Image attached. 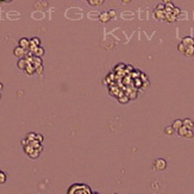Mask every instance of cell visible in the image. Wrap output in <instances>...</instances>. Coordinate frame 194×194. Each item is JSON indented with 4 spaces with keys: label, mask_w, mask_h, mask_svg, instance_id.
<instances>
[{
    "label": "cell",
    "mask_w": 194,
    "mask_h": 194,
    "mask_svg": "<svg viewBox=\"0 0 194 194\" xmlns=\"http://www.w3.org/2000/svg\"><path fill=\"white\" fill-rule=\"evenodd\" d=\"M36 135H37V133H35V132H30L28 136H26V138H28L29 141H34V139H36Z\"/></svg>",
    "instance_id": "cell-22"
},
{
    "label": "cell",
    "mask_w": 194,
    "mask_h": 194,
    "mask_svg": "<svg viewBox=\"0 0 194 194\" xmlns=\"http://www.w3.org/2000/svg\"><path fill=\"white\" fill-rule=\"evenodd\" d=\"M164 9H166V5H164V4H160V5L156 6V10H158V11H164Z\"/></svg>",
    "instance_id": "cell-24"
},
{
    "label": "cell",
    "mask_w": 194,
    "mask_h": 194,
    "mask_svg": "<svg viewBox=\"0 0 194 194\" xmlns=\"http://www.w3.org/2000/svg\"><path fill=\"white\" fill-rule=\"evenodd\" d=\"M24 70H25V73H26L28 75H32L34 73H36V68H35V66L32 64V63H29Z\"/></svg>",
    "instance_id": "cell-7"
},
{
    "label": "cell",
    "mask_w": 194,
    "mask_h": 194,
    "mask_svg": "<svg viewBox=\"0 0 194 194\" xmlns=\"http://www.w3.org/2000/svg\"><path fill=\"white\" fill-rule=\"evenodd\" d=\"M110 19H111V15H110L108 12H102L101 14L99 15V20L101 23H107L110 22Z\"/></svg>",
    "instance_id": "cell-5"
},
{
    "label": "cell",
    "mask_w": 194,
    "mask_h": 194,
    "mask_svg": "<svg viewBox=\"0 0 194 194\" xmlns=\"http://www.w3.org/2000/svg\"><path fill=\"white\" fill-rule=\"evenodd\" d=\"M174 131H175V130H174V127L173 126H167L166 129H164V133H166V135H173V133H174Z\"/></svg>",
    "instance_id": "cell-19"
},
{
    "label": "cell",
    "mask_w": 194,
    "mask_h": 194,
    "mask_svg": "<svg viewBox=\"0 0 194 194\" xmlns=\"http://www.w3.org/2000/svg\"><path fill=\"white\" fill-rule=\"evenodd\" d=\"M34 55H35V56H38V57H42V56L44 55V49L42 48V46H38L37 50L35 51Z\"/></svg>",
    "instance_id": "cell-15"
},
{
    "label": "cell",
    "mask_w": 194,
    "mask_h": 194,
    "mask_svg": "<svg viewBox=\"0 0 194 194\" xmlns=\"http://www.w3.org/2000/svg\"><path fill=\"white\" fill-rule=\"evenodd\" d=\"M142 80H147V76H145V74H142Z\"/></svg>",
    "instance_id": "cell-32"
},
{
    "label": "cell",
    "mask_w": 194,
    "mask_h": 194,
    "mask_svg": "<svg viewBox=\"0 0 194 194\" xmlns=\"http://www.w3.org/2000/svg\"><path fill=\"white\" fill-rule=\"evenodd\" d=\"M122 1H123L124 4H129L130 1H131V0H122Z\"/></svg>",
    "instance_id": "cell-31"
},
{
    "label": "cell",
    "mask_w": 194,
    "mask_h": 194,
    "mask_svg": "<svg viewBox=\"0 0 194 194\" xmlns=\"http://www.w3.org/2000/svg\"><path fill=\"white\" fill-rule=\"evenodd\" d=\"M3 88H4V86H3V83H1V82H0V91H1V90H3Z\"/></svg>",
    "instance_id": "cell-33"
},
{
    "label": "cell",
    "mask_w": 194,
    "mask_h": 194,
    "mask_svg": "<svg viewBox=\"0 0 194 194\" xmlns=\"http://www.w3.org/2000/svg\"><path fill=\"white\" fill-rule=\"evenodd\" d=\"M67 193L68 194H92V189L87 185L75 183V185L69 187Z\"/></svg>",
    "instance_id": "cell-1"
},
{
    "label": "cell",
    "mask_w": 194,
    "mask_h": 194,
    "mask_svg": "<svg viewBox=\"0 0 194 194\" xmlns=\"http://www.w3.org/2000/svg\"><path fill=\"white\" fill-rule=\"evenodd\" d=\"M30 42H31V43H34V44H36V45H41V41H39V38H37V37L31 38Z\"/></svg>",
    "instance_id": "cell-23"
},
{
    "label": "cell",
    "mask_w": 194,
    "mask_h": 194,
    "mask_svg": "<svg viewBox=\"0 0 194 194\" xmlns=\"http://www.w3.org/2000/svg\"><path fill=\"white\" fill-rule=\"evenodd\" d=\"M19 46H22L23 49L25 50H29V46H30V39H28V38H20L19 39Z\"/></svg>",
    "instance_id": "cell-4"
},
{
    "label": "cell",
    "mask_w": 194,
    "mask_h": 194,
    "mask_svg": "<svg viewBox=\"0 0 194 194\" xmlns=\"http://www.w3.org/2000/svg\"><path fill=\"white\" fill-rule=\"evenodd\" d=\"M110 15H111V18H116V11L114 10H111V11H108Z\"/></svg>",
    "instance_id": "cell-28"
},
{
    "label": "cell",
    "mask_w": 194,
    "mask_h": 194,
    "mask_svg": "<svg viewBox=\"0 0 194 194\" xmlns=\"http://www.w3.org/2000/svg\"><path fill=\"white\" fill-rule=\"evenodd\" d=\"M13 55L17 56V57H19V59H22V57H25V55H26V50L23 49L22 46H17L14 50H13Z\"/></svg>",
    "instance_id": "cell-3"
},
{
    "label": "cell",
    "mask_w": 194,
    "mask_h": 194,
    "mask_svg": "<svg viewBox=\"0 0 194 194\" xmlns=\"http://www.w3.org/2000/svg\"><path fill=\"white\" fill-rule=\"evenodd\" d=\"M182 43L185 44L186 46H189V45H194V38L193 37H183L182 38V41H181Z\"/></svg>",
    "instance_id": "cell-9"
},
{
    "label": "cell",
    "mask_w": 194,
    "mask_h": 194,
    "mask_svg": "<svg viewBox=\"0 0 194 194\" xmlns=\"http://www.w3.org/2000/svg\"><path fill=\"white\" fill-rule=\"evenodd\" d=\"M154 14H155V18L160 19V20L166 18V11H158V10H155Z\"/></svg>",
    "instance_id": "cell-10"
},
{
    "label": "cell",
    "mask_w": 194,
    "mask_h": 194,
    "mask_svg": "<svg viewBox=\"0 0 194 194\" xmlns=\"http://www.w3.org/2000/svg\"><path fill=\"white\" fill-rule=\"evenodd\" d=\"M182 123H183V125H185L187 129H193V127H194L193 120L189 119V118H186V119H183V120H182Z\"/></svg>",
    "instance_id": "cell-11"
},
{
    "label": "cell",
    "mask_w": 194,
    "mask_h": 194,
    "mask_svg": "<svg viewBox=\"0 0 194 194\" xmlns=\"http://www.w3.org/2000/svg\"><path fill=\"white\" fill-rule=\"evenodd\" d=\"M42 71H43V66H39V67L36 68V73H38V74H42Z\"/></svg>",
    "instance_id": "cell-26"
},
{
    "label": "cell",
    "mask_w": 194,
    "mask_h": 194,
    "mask_svg": "<svg viewBox=\"0 0 194 194\" xmlns=\"http://www.w3.org/2000/svg\"><path fill=\"white\" fill-rule=\"evenodd\" d=\"M193 136H194V132L192 131V129H188L186 135H185V137L186 138H193Z\"/></svg>",
    "instance_id": "cell-21"
},
{
    "label": "cell",
    "mask_w": 194,
    "mask_h": 194,
    "mask_svg": "<svg viewBox=\"0 0 194 194\" xmlns=\"http://www.w3.org/2000/svg\"><path fill=\"white\" fill-rule=\"evenodd\" d=\"M177 50H179V51L181 52V54H183V52H185V50H186V45L181 42V43H180L179 45H177Z\"/></svg>",
    "instance_id": "cell-20"
},
{
    "label": "cell",
    "mask_w": 194,
    "mask_h": 194,
    "mask_svg": "<svg viewBox=\"0 0 194 194\" xmlns=\"http://www.w3.org/2000/svg\"><path fill=\"white\" fill-rule=\"evenodd\" d=\"M34 150H35V148H34V147H32L31 144H28V145H25V147H24V151H25V152H26L28 155H30Z\"/></svg>",
    "instance_id": "cell-18"
},
{
    "label": "cell",
    "mask_w": 194,
    "mask_h": 194,
    "mask_svg": "<svg viewBox=\"0 0 194 194\" xmlns=\"http://www.w3.org/2000/svg\"><path fill=\"white\" fill-rule=\"evenodd\" d=\"M187 127L185 126V125H182L181 127H180L179 130H177V133H179V136H182V137H185V135H186V132H187Z\"/></svg>",
    "instance_id": "cell-16"
},
{
    "label": "cell",
    "mask_w": 194,
    "mask_h": 194,
    "mask_svg": "<svg viewBox=\"0 0 194 194\" xmlns=\"http://www.w3.org/2000/svg\"><path fill=\"white\" fill-rule=\"evenodd\" d=\"M182 125H183V123H182V120H180V119H176L175 122L173 123V125H172V126L174 127V130H175V131H177V130H179L180 127L182 126Z\"/></svg>",
    "instance_id": "cell-12"
},
{
    "label": "cell",
    "mask_w": 194,
    "mask_h": 194,
    "mask_svg": "<svg viewBox=\"0 0 194 194\" xmlns=\"http://www.w3.org/2000/svg\"><path fill=\"white\" fill-rule=\"evenodd\" d=\"M173 14L174 15H176V17H177V14H180V10L177 9V7H174V9H173Z\"/></svg>",
    "instance_id": "cell-25"
},
{
    "label": "cell",
    "mask_w": 194,
    "mask_h": 194,
    "mask_svg": "<svg viewBox=\"0 0 194 194\" xmlns=\"http://www.w3.org/2000/svg\"><path fill=\"white\" fill-rule=\"evenodd\" d=\"M152 168H154L155 170H164L167 168L166 160H163V158H158V160H156L154 166H152Z\"/></svg>",
    "instance_id": "cell-2"
},
{
    "label": "cell",
    "mask_w": 194,
    "mask_h": 194,
    "mask_svg": "<svg viewBox=\"0 0 194 194\" xmlns=\"http://www.w3.org/2000/svg\"><path fill=\"white\" fill-rule=\"evenodd\" d=\"M0 99H1V94H0Z\"/></svg>",
    "instance_id": "cell-34"
},
{
    "label": "cell",
    "mask_w": 194,
    "mask_h": 194,
    "mask_svg": "<svg viewBox=\"0 0 194 194\" xmlns=\"http://www.w3.org/2000/svg\"><path fill=\"white\" fill-rule=\"evenodd\" d=\"M28 64H29V61L25 59V57H22V59L18 61V68L19 69H23V70H24Z\"/></svg>",
    "instance_id": "cell-8"
},
{
    "label": "cell",
    "mask_w": 194,
    "mask_h": 194,
    "mask_svg": "<svg viewBox=\"0 0 194 194\" xmlns=\"http://www.w3.org/2000/svg\"><path fill=\"white\" fill-rule=\"evenodd\" d=\"M7 1H11V0H7Z\"/></svg>",
    "instance_id": "cell-35"
},
{
    "label": "cell",
    "mask_w": 194,
    "mask_h": 194,
    "mask_svg": "<svg viewBox=\"0 0 194 194\" xmlns=\"http://www.w3.org/2000/svg\"><path fill=\"white\" fill-rule=\"evenodd\" d=\"M87 1H88V4L92 5V6H100V5L104 4L105 0H87Z\"/></svg>",
    "instance_id": "cell-13"
},
{
    "label": "cell",
    "mask_w": 194,
    "mask_h": 194,
    "mask_svg": "<svg viewBox=\"0 0 194 194\" xmlns=\"http://www.w3.org/2000/svg\"><path fill=\"white\" fill-rule=\"evenodd\" d=\"M130 100V98L127 95H120L119 98H118V101L120 102V104H127Z\"/></svg>",
    "instance_id": "cell-14"
},
{
    "label": "cell",
    "mask_w": 194,
    "mask_h": 194,
    "mask_svg": "<svg viewBox=\"0 0 194 194\" xmlns=\"http://www.w3.org/2000/svg\"><path fill=\"white\" fill-rule=\"evenodd\" d=\"M6 180H7L6 174H5L4 172H1V170H0V185H4V183L6 182Z\"/></svg>",
    "instance_id": "cell-17"
},
{
    "label": "cell",
    "mask_w": 194,
    "mask_h": 194,
    "mask_svg": "<svg viewBox=\"0 0 194 194\" xmlns=\"http://www.w3.org/2000/svg\"><path fill=\"white\" fill-rule=\"evenodd\" d=\"M183 55L187 56V57H192V56H194V45L186 46V50H185V52H183Z\"/></svg>",
    "instance_id": "cell-6"
},
{
    "label": "cell",
    "mask_w": 194,
    "mask_h": 194,
    "mask_svg": "<svg viewBox=\"0 0 194 194\" xmlns=\"http://www.w3.org/2000/svg\"><path fill=\"white\" fill-rule=\"evenodd\" d=\"M169 3H172L170 0H163V3H162V4H164V5H167V4H169Z\"/></svg>",
    "instance_id": "cell-30"
},
{
    "label": "cell",
    "mask_w": 194,
    "mask_h": 194,
    "mask_svg": "<svg viewBox=\"0 0 194 194\" xmlns=\"http://www.w3.org/2000/svg\"><path fill=\"white\" fill-rule=\"evenodd\" d=\"M124 68H125V66H124V64H118V67L116 68V70H118V69H124Z\"/></svg>",
    "instance_id": "cell-29"
},
{
    "label": "cell",
    "mask_w": 194,
    "mask_h": 194,
    "mask_svg": "<svg viewBox=\"0 0 194 194\" xmlns=\"http://www.w3.org/2000/svg\"><path fill=\"white\" fill-rule=\"evenodd\" d=\"M36 139H37V141H39V142L42 143V142H43V136L39 135V133H37V135H36Z\"/></svg>",
    "instance_id": "cell-27"
}]
</instances>
